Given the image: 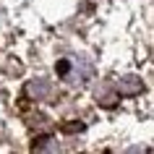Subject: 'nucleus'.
I'll return each instance as SVG.
<instances>
[{"mask_svg":"<svg viewBox=\"0 0 154 154\" xmlns=\"http://www.w3.org/2000/svg\"><path fill=\"white\" fill-rule=\"evenodd\" d=\"M118 91H120V97H133V94H141V91H144V84H141V79H136V76H125V79H120V84H118Z\"/></svg>","mask_w":154,"mask_h":154,"instance_id":"obj_1","label":"nucleus"},{"mask_svg":"<svg viewBox=\"0 0 154 154\" xmlns=\"http://www.w3.org/2000/svg\"><path fill=\"white\" fill-rule=\"evenodd\" d=\"M26 94H32V97H37V99H47L50 94H52V86H50L47 81H42V79H37V81H32V84H26Z\"/></svg>","mask_w":154,"mask_h":154,"instance_id":"obj_2","label":"nucleus"},{"mask_svg":"<svg viewBox=\"0 0 154 154\" xmlns=\"http://www.w3.org/2000/svg\"><path fill=\"white\" fill-rule=\"evenodd\" d=\"M60 131L63 133H76V131H84V123H63Z\"/></svg>","mask_w":154,"mask_h":154,"instance_id":"obj_3","label":"nucleus"},{"mask_svg":"<svg viewBox=\"0 0 154 154\" xmlns=\"http://www.w3.org/2000/svg\"><path fill=\"white\" fill-rule=\"evenodd\" d=\"M57 73H63V76L68 73V63H65V60H60V63H57Z\"/></svg>","mask_w":154,"mask_h":154,"instance_id":"obj_4","label":"nucleus"}]
</instances>
